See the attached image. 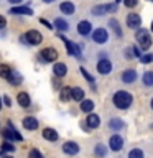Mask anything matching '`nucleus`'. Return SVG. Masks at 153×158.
<instances>
[{
  "label": "nucleus",
  "instance_id": "21",
  "mask_svg": "<svg viewBox=\"0 0 153 158\" xmlns=\"http://www.w3.org/2000/svg\"><path fill=\"white\" fill-rule=\"evenodd\" d=\"M109 127H110L114 132H117V130H122V128L125 127V122L120 120V118H112V120L109 122Z\"/></svg>",
  "mask_w": 153,
  "mask_h": 158
},
{
  "label": "nucleus",
  "instance_id": "17",
  "mask_svg": "<svg viewBox=\"0 0 153 158\" xmlns=\"http://www.w3.org/2000/svg\"><path fill=\"white\" fill-rule=\"evenodd\" d=\"M59 10H61L63 13H66V15H72L74 12H76V7H74L72 2H63L61 5H59Z\"/></svg>",
  "mask_w": 153,
  "mask_h": 158
},
{
  "label": "nucleus",
  "instance_id": "12",
  "mask_svg": "<svg viewBox=\"0 0 153 158\" xmlns=\"http://www.w3.org/2000/svg\"><path fill=\"white\" fill-rule=\"evenodd\" d=\"M97 71L101 74H109L112 71V63L109 59H99L97 63Z\"/></svg>",
  "mask_w": 153,
  "mask_h": 158
},
{
  "label": "nucleus",
  "instance_id": "26",
  "mask_svg": "<svg viewBox=\"0 0 153 158\" xmlns=\"http://www.w3.org/2000/svg\"><path fill=\"white\" fill-rule=\"evenodd\" d=\"M71 91H72L71 87L64 86V87L61 89V94H59V97H61V101H64V102H66V101H69V99H72V97H71Z\"/></svg>",
  "mask_w": 153,
  "mask_h": 158
},
{
  "label": "nucleus",
  "instance_id": "43",
  "mask_svg": "<svg viewBox=\"0 0 153 158\" xmlns=\"http://www.w3.org/2000/svg\"><path fill=\"white\" fill-rule=\"evenodd\" d=\"M3 158H12V156H10V155H5V156H3Z\"/></svg>",
  "mask_w": 153,
  "mask_h": 158
},
{
  "label": "nucleus",
  "instance_id": "19",
  "mask_svg": "<svg viewBox=\"0 0 153 158\" xmlns=\"http://www.w3.org/2000/svg\"><path fill=\"white\" fill-rule=\"evenodd\" d=\"M10 13L12 15H31L33 10L30 7H13L12 10H10Z\"/></svg>",
  "mask_w": 153,
  "mask_h": 158
},
{
  "label": "nucleus",
  "instance_id": "29",
  "mask_svg": "<svg viewBox=\"0 0 153 158\" xmlns=\"http://www.w3.org/2000/svg\"><path fill=\"white\" fill-rule=\"evenodd\" d=\"M92 109H94V102L92 101H89V99H87V101L81 102V110L82 112H91Z\"/></svg>",
  "mask_w": 153,
  "mask_h": 158
},
{
  "label": "nucleus",
  "instance_id": "7",
  "mask_svg": "<svg viewBox=\"0 0 153 158\" xmlns=\"http://www.w3.org/2000/svg\"><path fill=\"white\" fill-rule=\"evenodd\" d=\"M39 56H41L43 61L51 63V61H56V59H58V51L54 48H44V49H41Z\"/></svg>",
  "mask_w": 153,
  "mask_h": 158
},
{
  "label": "nucleus",
  "instance_id": "38",
  "mask_svg": "<svg viewBox=\"0 0 153 158\" xmlns=\"http://www.w3.org/2000/svg\"><path fill=\"white\" fill-rule=\"evenodd\" d=\"M5 27H7V20H5V17H2V15H0V30L5 28Z\"/></svg>",
  "mask_w": 153,
  "mask_h": 158
},
{
  "label": "nucleus",
  "instance_id": "46",
  "mask_svg": "<svg viewBox=\"0 0 153 158\" xmlns=\"http://www.w3.org/2000/svg\"><path fill=\"white\" fill-rule=\"evenodd\" d=\"M151 109H153V99H151Z\"/></svg>",
  "mask_w": 153,
  "mask_h": 158
},
{
  "label": "nucleus",
  "instance_id": "35",
  "mask_svg": "<svg viewBox=\"0 0 153 158\" xmlns=\"http://www.w3.org/2000/svg\"><path fill=\"white\" fill-rule=\"evenodd\" d=\"M81 73H82V76L86 77V79H87L89 82H91V84H94V77H92L91 74L87 73V69H86V68H81Z\"/></svg>",
  "mask_w": 153,
  "mask_h": 158
},
{
  "label": "nucleus",
  "instance_id": "23",
  "mask_svg": "<svg viewBox=\"0 0 153 158\" xmlns=\"http://www.w3.org/2000/svg\"><path fill=\"white\" fill-rule=\"evenodd\" d=\"M7 79H8V82H10V84H13V86H18V84L23 81L22 74H18L17 71H12V74H10Z\"/></svg>",
  "mask_w": 153,
  "mask_h": 158
},
{
  "label": "nucleus",
  "instance_id": "20",
  "mask_svg": "<svg viewBox=\"0 0 153 158\" xmlns=\"http://www.w3.org/2000/svg\"><path fill=\"white\" fill-rule=\"evenodd\" d=\"M99 125H101V118H99V115H96V114H91V115H87V127L97 128Z\"/></svg>",
  "mask_w": 153,
  "mask_h": 158
},
{
  "label": "nucleus",
  "instance_id": "31",
  "mask_svg": "<svg viewBox=\"0 0 153 158\" xmlns=\"http://www.w3.org/2000/svg\"><path fill=\"white\" fill-rule=\"evenodd\" d=\"M128 158H143V152L140 148H133V150H130V153H128Z\"/></svg>",
  "mask_w": 153,
  "mask_h": 158
},
{
  "label": "nucleus",
  "instance_id": "14",
  "mask_svg": "<svg viewBox=\"0 0 153 158\" xmlns=\"http://www.w3.org/2000/svg\"><path fill=\"white\" fill-rule=\"evenodd\" d=\"M135 79H137V71L135 69H127V71H123V74H122V81L123 82L132 84Z\"/></svg>",
  "mask_w": 153,
  "mask_h": 158
},
{
  "label": "nucleus",
  "instance_id": "4",
  "mask_svg": "<svg viewBox=\"0 0 153 158\" xmlns=\"http://www.w3.org/2000/svg\"><path fill=\"white\" fill-rule=\"evenodd\" d=\"M59 38L64 41V44H66V49H68V53L71 54V56H76V58H81V48L77 46L76 43H72V41H69V40L66 36H63L61 33H59Z\"/></svg>",
  "mask_w": 153,
  "mask_h": 158
},
{
  "label": "nucleus",
  "instance_id": "44",
  "mask_svg": "<svg viewBox=\"0 0 153 158\" xmlns=\"http://www.w3.org/2000/svg\"><path fill=\"white\" fill-rule=\"evenodd\" d=\"M0 109H2V99H0Z\"/></svg>",
  "mask_w": 153,
  "mask_h": 158
},
{
  "label": "nucleus",
  "instance_id": "18",
  "mask_svg": "<svg viewBox=\"0 0 153 158\" xmlns=\"http://www.w3.org/2000/svg\"><path fill=\"white\" fill-rule=\"evenodd\" d=\"M23 127L27 128V130H35V128L38 127V120L35 117H25L23 118Z\"/></svg>",
  "mask_w": 153,
  "mask_h": 158
},
{
  "label": "nucleus",
  "instance_id": "37",
  "mask_svg": "<svg viewBox=\"0 0 153 158\" xmlns=\"http://www.w3.org/2000/svg\"><path fill=\"white\" fill-rule=\"evenodd\" d=\"M30 158H43V155L38 150H31L30 152Z\"/></svg>",
  "mask_w": 153,
  "mask_h": 158
},
{
  "label": "nucleus",
  "instance_id": "1",
  "mask_svg": "<svg viewBox=\"0 0 153 158\" xmlns=\"http://www.w3.org/2000/svg\"><path fill=\"white\" fill-rule=\"evenodd\" d=\"M132 94L127 92V91H117L114 94V104H115L117 109H122V110H125V109L130 107L132 104Z\"/></svg>",
  "mask_w": 153,
  "mask_h": 158
},
{
  "label": "nucleus",
  "instance_id": "32",
  "mask_svg": "<svg viewBox=\"0 0 153 158\" xmlns=\"http://www.w3.org/2000/svg\"><path fill=\"white\" fill-rule=\"evenodd\" d=\"M105 153H107L105 147H104L102 143H99V145L96 147V155H97V156H105Z\"/></svg>",
  "mask_w": 153,
  "mask_h": 158
},
{
  "label": "nucleus",
  "instance_id": "42",
  "mask_svg": "<svg viewBox=\"0 0 153 158\" xmlns=\"http://www.w3.org/2000/svg\"><path fill=\"white\" fill-rule=\"evenodd\" d=\"M43 2H46V3H53L54 0H43Z\"/></svg>",
  "mask_w": 153,
  "mask_h": 158
},
{
  "label": "nucleus",
  "instance_id": "41",
  "mask_svg": "<svg viewBox=\"0 0 153 158\" xmlns=\"http://www.w3.org/2000/svg\"><path fill=\"white\" fill-rule=\"evenodd\" d=\"M8 2H10V3H13V5H17V3H22L23 0H8Z\"/></svg>",
  "mask_w": 153,
  "mask_h": 158
},
{
  "label": "nucleus",
  "instance_id": "39",
  "mask_svg": "<svg viewBox=\"0 0 153 158\" xmlns=\"http://www.w3.org/2000/svg\"><path fill=\"white\" fill-rule=\"evenodd\" d=\"M3 102H5V106H8V107L12 106V99H10L8 96H5V97H3Z\"/></svg>",
  "mask_w": 153,
  "mask_h": 158
},
{
  "label": "nucleus",
  "instance_id": "8",
  "mask_svg": "<svg viewBox=\"0 0 153 158\" xmlns=\"http://www.w3.org/2000/svg\"><path fill=\"white\" fill-rule=\"evenodd\" d=\"M107 38H109V35H107V31L104 28H97V30H94V33H92V40L96 43H99V44H104L107 41Z\"/></svg>",
  "mask_w": 153,
  "mask_h": 158
},
{
  "label": "nucleus",
  "instance_id": "28",
  "mask_svg": "<svg viewBox=\"0 0 153 158\" xmlns=\"http://www.w3.org/2000/svg\"><path fill=\"white\" fill-rule=\"evenodd\" d=\"M12 74V68L8 64H0V77H8Z\"/></svg>",
  "mask_w": 153,
  "mask_h": 158
},
{
  "label": "nucleus",
  "instance_id": "27",
  "mask_svg": "<svg viewBox=\"0 0 153 158\" xmlns=\"http://www.w3.org/2000/svg\"><path fill=\"white\" fill-rule=\"evenodd\" d=\"M109 25L112 27V30L115 31L117 36H122V30H120V27H118V22H117L115 18H110V20H109Z\"/></svg>",
  "mask_w": 153,
  "mask_h": 158
},
{
  "label": "nucleus",
  "instance_id": "6",
  "mask_svg": "<svg viewBox=\"0 0 153 158\" xmlns=\"http://www.w3.org/2000/svg\"><path fill=\"white\" fill-rule=\"evenodd\" d=\"M117 5L115 3H107V5H96L92 8V13L94 15H105V13H110V12H115Z\"/></svg>",
  "mask_w": 153,
  "mask_h": 158
},
{
  "label": "nucleus",
  "instance_id": "25",
  "mask_svg": "<svg viewBox=\"0 0 153 158\" xmlns=\"http://www.w3.org/2000/svg\"><path fill=\"white\" fill-rule=\"evenodd\" d=\"M54 27H56L58 30H59V33H61V31H68V22H66V20H61V18H56V20H54Z\"/></svg>",
  "mask_w": 153,
  "mask_h": 158
},
{
  "label": "nucleus",
  "instance_id": "11",
  "mask_svg": "<svg viewBox=\"0 0 153 158\" xmlns=\"http://www.w3.org/2000/svg\"><path fill=\"white\" fill-rule=\"evenodd\" d=\"M92 31V25L91 22H87V20H82V22H79L77 25V33L82 35V36H87L89 33Z\"/></svg>",
  "mask_w": 153,
  "mask_h": 158
},
{
  "label": "nucleus",
  "instance_id": "9",
  "mask_svg": "<svg viewBox=\"0 0 153 158\" xmlns=\"http://www.w3.org/2000/svg\"><path fill=\"white\" fill-rule=\"evenodd\" d=\"M109 145H110L112 152H120L123 147V138L120 135H112L110 140H109Z\"/></svg>",
  "mask_w": 153,
  "mask_h": 158
},
{
  "label": "nucleus",
  "instance_id": "10",
  "mask_svg": "<svg viewBox=\"0 0 153 158\" xmlns=\"http://www.w3.org/2000/svg\"><path fill=\"white\" fill-rule=\"evenodd\" d=\"M2 135H3L5 138H7L8 142H10V140H22V135H20V133H18V132L12 127V123H8V128L2 132Z\"/></svg>",
  "mask_w": 153,
  "mask_h": 158
},
{
  "label": "nucleus",
  "instance_id": "33",
  "mask_svg": "<svg viewBox=\"0 0 153 158\" xmlns=\"http://www.w3.org/2000/svg\"><path fill=\"white\" fill-rule=\"evenodd\" d=\"M140 61L145 63V64L151 63V61H153V54H142V56H140Z\"/></svg>",
  "mask_w": 153,
  "mask_h": 158
},
{
  "label": "nucleus",
  "instance_id": "34",
  "mask_svg": "<svg viewBox=\"0 0 153 158\" xmlns=\"http://www.w3.org/2000/svg\"><path fill=\"white\" fill-rule=\"evenodd\" d=\"M2 150H3V152H10V153H12V152H15V147H13L10 142H5L3 145H2Z\"/></svg>",
  "mask_w": 153,
  "mask_h": 158
},
{
  "label": "nucleus",
  "instance_id": "3",
  "mask_svg": "<svg viewBox=\"0 0 153 158\" xmlns=\"http://www.w3.org/2000/svg\"><path fill=\"white\" fill-rule=\"evenodd\" d=\"M23 40H27L28 44H35V46H36V44H39L43 41V35L39 31H36V30H30V31L25 33Z\"/></svg>",
  "mask_w": 153,
  "mask_h": 158
},
{
  "label": "nucleus",
  "instance_id": "36",
  "mask_svg": "<svg viewBox=\"0 0 153 158\" xmlns=\"http://www.w3.org/2000/svg\"><path fill=\"white\" fill-rule=\"evenodd\" d=\"M123 3H125L128 8H133V7H137L138 0H123Z\"/></svg>",
  "mask_w": 153,
  "mask_h": 158
},
{
  "label": "nucleus",
  "instance_id": "24",
  "mask_svg": "<svg viewBox=\"0 0 153 158\" xmlns=\"http://www.w3.org/2000/svg\"><path fill=\"white\" fill-rule=\"evenodd\" d=\"M71 97L74 99V101H84V91L81 87H74L72 91H71Z\"/></svg>",
  "mask_w": 153,
  "mask_h": 158
},
{
  "label": "nucleus",
  "instance_id": "40",
  "mask_svg": "<svg viewBox=\"0 0 153 158\" xmlns=\"http://www.w3.org/2000/svg\"><path fill=\"white\" fill-rule=\"evenodd\" d=\"M39 22H41L43 25H46V27H48L49 30H51V28H53V27H51V25H49V23H48V22H46V20H44V18H41V20H39Z\"/></svg>",
  "mask_w": 153,
  "mask_h": 158
},
{
  "label": "nucleus",
  "instance_id": "5",
  "mask_svg": "<svg viewBox=\"0 0 153 158\" xmlns=\"http://www.w3.org/2000/svg\"><path fill=\"white\" fill-rule=\"evenodd\" d=\"M127 27L132 30H140L142 27V18L138 13H128L127 15Z\"/></svg>",
  "mask_w": 153,
  "mask_h": 158
},
{
  "label": "nucleus",
  "instance_id": "15",
  "mask_svg": "<svg viewBox=\"0 0 153 158\" xmlns=\"http://www.w3.org/2000/svg\"><path fill=\"white\" fill-rule=\"evenodd\" d=\"M53 71H54V76L64 77V76H66V73H68V68H66V64H64V63H56L53 66Z\"/></svg>",
  "mask_w": 153,
  "mask_h": 158
},
{
  "label": "nucleus",
  "instance_id": "47",
  "mask_svg": "<svg viewBox=\"0 0 153 158\" xmlns=\"http://www.w3.org/2000/svg\"><path fill=\"white\" fill-rule=\"evenodd\" d=\"M151 2H153V0H151Z\"/></svg>",
  "mask_w": 153,
  "mask_h": 158
},
{
  "label": "nucleus",
  "instance_id": "30",
  "mask_svg": "<svg viewBox=\"0 0 153 158\" xmlns=\"http://www.w3.org/2000/svg\"><path fill=\"white\" fill-rule=\"evenodd\" d=\"M143 84L145 86H153V71H147L143 74Z\"/></svg>",
  "mask_w": 153,
  "mask_h": 158
},
{
  "label": "nucleus",
  "instance_id": "13",
  "mask_svg": "<svg viewBox=\"0 0 153 158\" xmlns=\"http://www.w3.org/2000/svg\"><path fill=\"white\" fill-rule=\"evenodd\" d=\"M63 152L66 155H76V153H79V145L76 142H66L63 145Z\"/></svg>",
  "mask_w": 153,
  "mask_h": 158
},
{
  "label": "nucleus",
  "instance_id": "16",
  "mask_svg": "<svg viewBox=\"0 0 153 158\" xmlns=\"http://www.w3.org/2000/svg\"><path fill=\"white\" fill-rule=\"evenodd\" d=\"M43 138L48 142H56L58 140V132L54 128H44L43 130Z\"/></svg>",
  "mask_w": 153,
  "mask_h": 158
},
{
  "label": "nucleus",
  "instance_id": "2",
  "mask_svg": "<svg viewBox=\"0 0 153 158\" xmlns=\"http://www.w3.org/2000/svg\"><path fill=\"white\" fill-rule=\"evenodd\" d=\"M135 38H137V41H138V44H140V48H142V49H148V48L151 46V38H150V33H148L145 28L137 30Z\"/></svg>",
  "mask_w": 153,
  "mask_h": 158
},
{
  "label": "nucleus",
  "instance_id": "45",
  "mask_svg": "<svg viewBox=\"0 0 153 158\" xmlns=\"http://www.w3.org/2000/svg\"><path fill=\"white\" fill-rule=\"evenodd\" d=\"M151 31H153V22H151Z\"/></svg>",
  "mask_w": 153,
  "mask_h": 158
},
{
  "label": "nucleus",
  "instance_id": "22",
  "mask_svg": "<svg viewBox=\"0 0 153 158\" xmlns=\"http://www.w3.org/2000/svg\"><path fill=\"white\" fill-rule=\"evenodd\" d=\"M17 101L22 107H30V96L27 92H20L17 96Z\"/></svg>",
  "mask_w": 153,
  "mask_h": 158
}]
</instances>
